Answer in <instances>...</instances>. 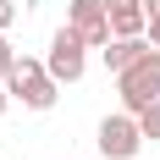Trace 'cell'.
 <instances>
[{"mask_svg":"<svg viewBox=\"0 0 160 160\" xmlns=\"http://www.w3.org/2000/svg\"><path fill=\"white\" fill-rule=\"evenodd\" d=\"M144 50H149V33H144V39H111L99 55H105V66H111V72H127V66L138 61Z\"/></svg>","mask_w":160,"mask_h":160,"instance_id":"obj_6","label":"cell"},{"mask_svg":"<svg viewBox=\"0 0 160 160\" xmlns=\"http://www.w3.org/2000/svg\"><path fill=\"white\" fill-rule=\"evenodd\" d=\"M94 144H99V155H105V160H132L149 138H144V127H138V116H132V111H116V116L99 122Z\"/></svg>","mask_w":160,"mask_h":160,"instance_id":"obj_4","label":"cell"},{"mask_svg":"<svg viewBox=\"0 0 160 160\" xmlns=\"http://www.w3.org/2000/svg\"><path fill=\"white\" fill-rule=\"evenodd\" d=\"M66 22H72L94 50L111 44V6H105V0H72V6H66Z\"/></svg>","mask_w":160,"mask_h":160,"instance_id":"obj_5","label":"cell"},{"mask_svg":"<svg viewBox=\"0 0 160 160\" xmlns=\"http://www.w3.org/2000/svg\"><path fill=\"white\" fill-rule=\"evenodd\" d=\"M6 88H11V99L22 105V111H50V105L61 99V83L50 78V66L39 61V55H17Z\"/></svg>","mask_w":160,"mask_h":160,"instance_id":"obj_1","label":"cell"},{"mask_svg":"<svg viewBox=\"0 0 160 160\" xmlns=\"http://www.w3.org/2000/svg\"><path fill=\"white\" fill-rule=\"evenodd\" d=\"M11 66H17V50H11V39H6V28H0V83L11 78Z\"/></svg>","mask_w":160,"mask_h":160,"instance_id":"obj_7","label":"cell"},{"mask_svg":"<svg viewBox=\"0 0 160 160\" xmlns=\"http://www.w3.org/2000/svg\"><path fill=\"white\" fill-rule=\"evenodd\" d=\"M149 44L160 50V17H149Z\"/></svg>","mask_w":160,"mask_h":160,"instance_id":"obj_10","label":"cell"},{"mask_svg":"<svg viewBox=\"0 0 160 160\" xmlns=\"http://www.w3.org/2000/svg\"><path fill=\"white\" fill-rule=\"evenodd\" d=\"M88 39H83L72 22L66 28H55V39H50V55H44V66H50V78L55 83H78L83 72H88Z\"/></svg>","mask_w":160,"mask_h":160,"instance_id":"obj_3","label":"cell"},{"mask_svg":"<svg viewBox=\"0 0 160 160\" xmlns=\"http://www.w3.org/2000/svg\"><path fill=\"white\" fill-rule=\"evenodd\" d=\"M144 11H149V17H160V0H144Z\"/></svg>","mask_w":160,"mask_h":160,"instance_id":"obj_12","label":"cell"},{"mask_svg":"<svg viewBox=\"0 0 160 160\" xmlns=\"http://www.w3.org/2000/svg\"><path fill=\"white\" fill-rule=\"evenodd\" d=\"M6 105H11V88H6V83H0V116H6Z\"/></svg>","mask_w":160,"mask_h":160,"instance_id":"obj_11","label":"cell"},{"mask_svg":"<svg viewBox=\"0 0 160 160\" xmlns=\"http://www.w3.org/2000/svg\"><path fill=\"white\" fill-rule=\"evenodd\" d=\"M111 11H132V6H144V0H105Z\"/></svg>","mask_w":160,"mask_h":160,"instance_id":"obj_9","label":"cell"},{"mask_svg":"<svg viewBox=\"0 0 160 160\" xmlns=\"http://www.w3.org/2000/svg\"><path fill=\"white\" fill-rule=\"evenodd\" d=\"M116 94H122V111H144L160 99V50L149 44L127 72H116Z\"/></svg>","mask_w":160,"mask_h":160,"instance_id":"obj_2","label":"cell"},{"mask_svg":"<svg viewBox=\"0 0 160 160\" xmlns=\"http://www.w3.org/2000/svg\"><path fill=\"white\" fill-rule=\"evenodd\" d=\"M11 22H17V0H0V28L11 33Z\"/></svg>","mask_w":160,"mask_h":160,"instance_id":"obj_8","label":"cell"}]
</instances>
